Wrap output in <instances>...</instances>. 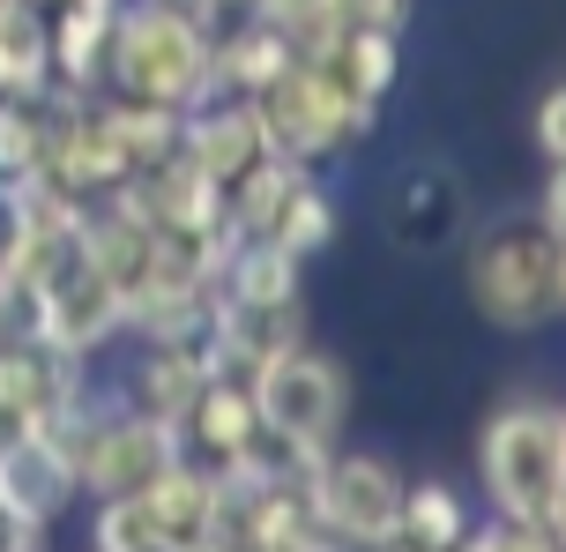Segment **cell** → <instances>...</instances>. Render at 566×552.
<instances>
[{
    "label": "cell",
    "mask_w": 566,
    "mask_h": 552,
    "mask_svg": "<svg viewBox=\"0 0 566 552\" xmlns=\"http://www.w3.org/2000/svg\"><path fill=\"white\" fill-rule=\"evenodd\" d=\"M247 388H254V410H261V440H269L276 464L298 470V478L350 434V366H343L336 351H321L313 336L276 351Z\"/></svg>",
    "instance_id": "obj_4"
},
{
    "label": "cell",
    "mask_w": 566,
    "mask_h": 552,
    "mask_svg": "<svg viewBox=\"0 0 566 552\" xmlns=\"http://www.w3.org/2000/svg\"><path fill=\"white\" fill-rule=\"evenodd\" d=\"M75 456L60 448V440L30 434V426H15V434H0V515L8 523H23L38 545L53 538V523H67L75 515Z\"/></svg>",
    "instance_id": "obj_8"
},
{
    "label": "cell",
    "mask_w": 566,
    "mask_h": 552,
    "mask_svg": "<svg viewBox=\"0 0 566 552\" xmlns=\"http://www.w3.org/2000/svg\"><path fill=\"white\" fill-rule=\"evenodd\" d=\"M336 225H343L336 187H328L321 173H291V187L276 195L269 225H261V239H276L283 254L313 262V254H328V247H336Z\"/></svg>",
    "instance_id": "obj_17"
},
{
    "label": "cell",
    "mask_w": 566,
    "mask_h": 552,
    "mask_svg": "<svg viewBox=\"0 0 566 552\" xmlns=\"http://www.w3.org/2000/svg\"><path fill=\"white\" fill-rule=\"evenodd\" d=\"M83 538H90L97 552H157V530H149V508H142V493L90 500Z\"/></svg>",
    "instance_id": "obj_25"
},
{
    "label": "cell",
    "mask_w": 566,
    "mask_h": 552,
    "mask_svg": "<svg viewBox=\"0 0 566 552\" xmlns=\"http://www.w3.org/2000/svg\"><path fill=\"white\" fill-rule=\"evenodd\" d=\"M254 119H261L269 157H291V165L321 173L328 157H343L373 127V105H358L328 75V60H291L269 90H254Z\"/></svg>",
    "instance_id": "obj_5"
},
{
    "label": "cell",
    "mask_w": 566,
    "mask_h": 552,
    "mask_svg": "<svg viewBox=\"0 0 566 552\" xmlns=\"http://www.w3.org/2000/svg\"><path fill=\"white\" fill-rule=\"evenodd\" d=\"M75 8H119V0H75Z\"/></svg>",
    "instance_id": "obj_29"
},
{
    "label": "cell",
    "mask_w": 566,
    "mask_h": 552,
    "mask_svg": "<svg viewBox=\"0 0 566 552\" xmlns=\"http://www.w3.org/2000/svg\"><path fill=\"white\" fill-rule=\"evenodd\" d=\"M328 75H336L358 105H388L402 83V38L396 30H343L336 45H328Z\"/></svg>",
    "instance_id": "obj_20"
},
{
    "label": "cell",
    "mask_w": 566,
    "mask_h": 552,
    "mask_svg": "<svg viewBox=\"0 0 566 552\" xmlns=\"http://www.w3.org/2000/svg\"><path fill=\"white\" fill-rule=\"evenodd\" d=\"M83 374H90V366L53 358L45 344H30L23 329H8V336H0V434H15V426H30V418H45L67 388H83Z\"/></svg>",
    "instance_id": "obj_12"
},
{
    "label": "cell",
    "mask_w": 566,
    "mask_h": 552,
    "mask_svg": "<svg viewBox=\"0 0 566 552\" xmlns=\"http://www.w3.org/2000/svg\"><path fill=\"white\" fill-rule=\"evenodd\" d=\"M45 165V97H0V187Z\"/></svg>",
    "instance_id": "obj_24"
},
{
    "label": "cell",
    "mask_w": 566,
    "mask_h": 552,
    "mask_svg": "<svg viewBox=\"0 0 566 552\" xmlns=\"http://www.w3.org/2000/svg\"><path fill=\"white\" fill-rule=\"evenodd\" d=\"M462 291H470L484 329H500V336H544L566 314V232L537 225L530 209L484 225L470 239Z\"/></svg>",
    "instance_id": "obj_2"
},
{
    "label": "cell",
    "mask_w": 566,
    "mask_h": 552,
    "mask_svg": "<svg viewBox=\"0 0 566 552\" xmlns=\"http://www.w3.org/2000/svg\"><path fill=\"white\" fill-rule=\"evenodd\" d=\"M53 53H45V0H0V97H45Z\"/></svg>",
    "instance_id": "obj_19"
},
{
    "label": "cell",
    "mask_w": 566,
    "mask_h": 552,
    "mask_svg": "<svg viewBox=\"0 0 566 552\" xmlns=\"http://www.w3.org/2000/svg\"><path fill=\"white\" fill-rule=\"evenodd\" d=\"M217 23L224 15L179 8V0H119L113 45H105V90L113 97H142V105H171V113L217 97V83H209Z\"/></svg>",
    "instance_id": "obj_1"
},
{
    "label": "cell",
    "mask_w": 566,
    "mask_h": 552,
    "mask_svg": "<svg viewBox=\"0 0 566 552\" xmlns=\"http://www.w3.org/2000/svg\"><path fill=\"white\" fill-rule=\"evenodd\" d=\"M343 8V30H410V8H418V0H336Z\"/></svg>",
    "instance_id": "obj_27"
},
{
    "label": "cell",
    "mask_w": 566,
    "mask_h": 552,
    "mask_svg": "<svg viewBox=\"0 0 566 552\" xmlns=\"http://www.w3.org/2000/svg\"><path fill=\"white\" fill-rule=\"evenodd\" d=\"M97 119H105V135H113L127 179H135L142 165H157V157L179 149V113H171V105H142V97H113V90H97Z\"/></svg>",
    "instance_id": "obj_21"
},
{
    "label": "cell",
    "mask_w": 566,
    "mask_h": 552,
    "mask_svg": "<svg viewBox=\"0 0 566 552\" xmlns=\"http://www.w3.org/2000/svg\"><path fill=\"white\" fill-rule=\"evenodd\" d=\"M537 225L566 232V165H544V187H537V209H530Z\"/></svg>",
    "instance_id": "obj_28"
},
{
    "label": "cell",
    "mask_w": 566,
    "mask_h": 552,
    "mask_svg": "<svg viewBox=\"0 0 566 552\" xmlns=\"http://www.w3.org/2000/svg\"><path fill=\"white\" fill-rule=\"evenodd\" d=\"M291 45H283L269 23H254L247 8H231L224 23H217V45H209V83L231 90V97H254V90H269L291 67Z\"/></svg>",
    "instance_id": "obj_15"
},
{
    "label": "cell",
    "mask_w": 566,
    "mask_h": 552,
    "mask_svg": "<svg viewBox=\"0 0 566 552\" xmlns=\"http://www.w3.org/2000/svg\"><path fill=\"white\" fill-rule=\"evenodd\" d=\"M209 8H224V15H231V8H247V0H209Z\"/></svg>",
    "instance_id": "obj_30"
},
{
    "label": "cell",
    "mask_w": 566,
    "mask_h": 552,
    "mask_svg": "<svg viewBox=\"0 0 566 552\" xmlns=\"http://www.w3.org/2000/svg\"><path fill=\"white\" fill-rule=\"evenodd\" d=\"M530 149H537V165H566V90H559V83L537 90V113H530Z\"/></svg>",
    "instance_id": "obj_26"
},
{
    "label": "cell",
    "mask_w": 566,
    "mask_h": 552,
    "mask_svg": "<svg viewBox=\"0 0 566 552\" xmlns=\"http://www.w3.org/2000/svg\"><path fill=\"white\" fill-rule=\"evenodd\" d=\"M470 500L448 478H402V515H396V545L410 552H462L470 538Z\"/></svg>",
    "instance_id": "obj_18"
},
{
    "label": "cell",
    "mask_w": 566,
    "mask_h": 552,
    "mask_svg": "<svg viewBox=\"0 0 566 552\" xmlns=\"http://www.w3.org/2000/svg\"><path fill=\"white\" fill-rule=\"evenodd\" d=\"M454 225H462V187H454L448 165H440V173H418L410 187H402V202H396V239L410 247V254H424V247L454 239Z\"/></svg>",
    "instance_id": "obj_22"
},
{
    "label": "cell",
    "mask_w": 566,
    "mask_h": 552,
    "mask_svg": "<svg viewBox=\"0 0 566 552\" xmlns=\"http://www.w3.org/2000/svg\"><path fill=\"white\" fill-rule=\"evenodd\" d=\"M306 299H291V306H239V299H209V329H201V351H209V366L217 374H239L254 381L276 351L306 344Z\"/></svg>",
    "instance_id": "obj_9"
},
{
    "label": "cell",
    "mask_w": 566,
    "mask_h": 552,
    "mask_svg": "<svg viewBox=\"0 0 566 552\" xmlns=\"http://www.w3.org/2000/svg\"><path fill=\"white\" fill-rule=\"evenodd\" d=\"M247 15L269 23L298 60H328V45L343 38V8L336 0H247Z\"/></svg>",
    "instance_id": "obj_23"
},
{
    "label": "cell",
    "mask_w": 566,
    "mask_h": 552,
    "mask_svg": "<svg viewBox=\"0 0 566 552\" xmlns=\"http://www.w3.org/2000/svg\"><path fill=\"white\" fill-rule=\"evenodd\" d=\"M217 299H239V306H291V299H306V262L283 254L276 239H231L224 262H217Z\"/></svg>",
    "instance_id": "obj_16"
},
{
    "label": "cell",
    "mask_w": 566,
    "mask_h": 552,
    "mask_svg": "<svg viewBox=\"0 0 566 552\" xmlns=\"http://www.w3.org/2000/svg\"><path fill=\"white\" fill-rule=\"evenodd\" d=\"M179 157H195V165L217 179V187H231V179L247 173L254 157H269V143H261V119H254V97H231V90H217V97L187 105V113H179Z\"/></svg>",
    "instance_id": "obj_11"
},
{
    "label": "cell",
    "mask_w": 566,
    "mask_h": 552,
    "mask_svg": "<svg viewBox=\"0 0 566 552\" xmlns=\"http://www.w3.org/2000/svg\"><path fill=\"white\" fill-rule=\"evenodd\" d=\"M402 478L410 470L380 448H328L321 464L306 470V493H313V515H321V538L328 545H396V515H402Z\"/></svg>",
    "instance_id": "obj_7"
},
{
    "label": "cell",
    "mask_w": 566,
    "mask_h": 552,
    "mask_svg": "<svg viewBox=\"0 0 566 552\" xmlns=\"http://www.w3.org/2000/svg\"><path fill=\"white\" fill-rule=\"evenodd\" d=\"M15 329H23L30 344H45L53 358L97 366V358L127 336V299L90 269L83 239H75V254H60V262L15 299Z\"/></svg>",
    "instance_id": "obj_6"
},
{
    "label": "cell",
    "mask_w": 566,
    "mask_h": 552,
    "mask_svg": "<svg viewBox=\"0 0 566 552\" xmlns=\"http://www.w3.org/2000/svg\"><path fill=\"white\" fill-rule=\"evenodd\" d=\"M179 440H187V456H201V464H224V456H239V448H254L261 440L254 388H247L239 374H209L201 396H195V410L179 418Z\"/></svg>",
    "instance_id": "obj_14"
},
{
    "label": "cell",
    "mask_w": 566,
    "mask_h": 552,
    "mask_svg": "<svg viewBox=\"0 0 566 552\" xmlns=\"http://www.w3.org/2000/svg\"><path fill=\"white\" fill-rule=\"evenodd\" d=\"M142 508H149L157 552H217V470L201 456H179L157 470L142 486Z\"/></svg>",
    "instance_id": "obj_10"
},
{
    "label": "cell",
    "mask_w": 566,
    "mask_h": 552,
    "mask_svg": "<svg viewBox=\"0 0 566 552\" xmlns=\"http://www.w3.org/2000/svg\"><path fill=\"white\" fill-rule=\"evenodd\" d=\"M105 45H113V8L45 0V53H53V90H67V97H97V90H105Z\"/></svg>",
    "instance_id": "obj_13"
},
{
    "label": "cell",
    "mask_w": 566,
    "mask_h": 552,
    "mask_svg": "<svg viewBox=\"0 0 566 552\" xmlns=\"http://www.w3.org/2000/svg\"><path fill=\"white\" fill-rule=\"evenodd\" d=\"M478 493L492 515L566 538V410L514 396L478 426Z\"/></svg>",
    "instance_id": "obj_3"
}]
</instances>
